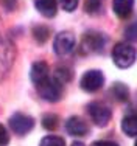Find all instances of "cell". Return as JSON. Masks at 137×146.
Masks as SVG:
<instances>
[{"label":"cell","mask_w":137,"mask_h":146,"mask_svg":"<svg viewBox=\"0 0 137 146\" xmlns=\"http://www.w3.org/2000/svg\"><path fill=\"white\" fill-rule=\"evenodd\" d=\"M9 141V135L8 132H6L5 126L3 124H0V146H6Z\"/></svg>","instance_id":"obj_22"},{"label":"cell","mask_w":137,"mask_h":146,"mask_svg":"<svg viewBox=\"0 0 137 146\" xmlns=\"http://www.w3.org/2000/svg\"><path fill=\"white\" fill-rule=\"evenodd\" d=\"M125 36H126V39H129V40H137V22L131 23V25L125 30Z\"/></svg>","instance_id":"obj_21"},{"label":"cell","mask_w":137,"mask_h":146,"mask_svg":"<svg viewBox=\"0 0 137 146\" xmlns=\"http://www.w3.org/2000/svg\"><path fill=\"white\" fill-rule=\"evenodd\" d=\"M72 146H84V143H81V141H75V143H72Z\"/></svg>","instance_id":"obj_25"},{"label":"cell","mask_w":137,"mask_h":146,"mask_svg":"<svg viewBox=\"0 0 137 146\" xmlns=\"http://www.w3.org/2000/svg\"><path fill=\"white\" fill-rule=\"evenodd\" d=\"M33 37H34L36 42L44 44V42H47L48 37H50V30H48L47 27H44V25H37V27L33 28Z\"/></svg>","instance_id":"obj_17"},{"label":"cell","mask_w":137,"mask_h":146,"mask_svg":"<svg viewBox=\"0 0 137 146\" xmlns=\"http://www.w3.org/2000/svg\"><path fill=\"white\" fill-rule=\"evenodd\" d=\"M48 73H50V70H48V65L45 64L44 61L34 62L33 67H31V72H30V76H31V81H33V84L37 86L39 82L45 81V79L50 76Z\"/></svg>","instance_id":"obj_12"},{"label":"cell","mask_w":137,"mask_h":146,"mask_svg":"<svg viewBox=\"0 0 137 146\" xmlns=\"http://www.w3.org/2000/svg\"><path fill=\"white\" fill-rule=\"evenodd\" d=\"M112 61L117 67L120 68H128L134 64L137 58V50L128 42H118L112 48Z\"/></svg>","instance_id":"obj_1"},{"label":"cell","mask_w":137,"mask_h":146,"mask_svg":"<svg viewBox=\"0 0 137 146\" xmlns=\"http://www.w3.org/2000/svg\"><path fill=\"white\" fill-rule=\"evenodd\" d=\"M111 93H112V96H114L117 101H120V103L128 101L129 90H128V87H126L125 84H122V82H115V84L112 86V89H111Z\"/></svg>","instance_id":"obj_14"},{"label":"cell","mask_w":137,"mask_h":146,"mask_svg":"<svg viewBox=\"0 0 137 146\" xmlns=\"http://www.w3.org/2000/svg\"><path fill=\"white\" fill-rule=\"evenodd\" d=\"M101 9H103V0H84V11L87 14H100Z\"/></svg>","instance_id":"obj_15"},{"label":"cell","mask_w":137,"mask_h":146,"mask_svg":"<svg viewBox=\"0 0 137 146\" xmlns=\"http://www.w3.org/2000/svg\"><path fill=\"white\" fill-rule=\"evenodd\" d=\"M34 6L44 17H55L58 11V2L56 0H34Z\"/></svg>","instance_id":"obj_13"},{"label":"cell","mask_w":137,"mask_h":146,"mask_svg":"<svg viewBox=\"0 0 137 146\" xmlns=\"http://www.w3.org/2000/svg\"><path fill=\"white\" fill-rule=\"evenodd\" d=\"M134 146H137V141H136V145H134Z\"/></svg>","instance_id":"obj_26"},{"label":"cell","mask_w":137,"mask_h":146,"mask_svg":"<svg viewBox=\"0 0 137 146\" xmlns=\"http://www.w3.org/2000/svg\"><path fill=\"white\" fill-rule=\"evenodd\" d=\"M39 146H65V140L58 135H47L41 140Z\"/></svg>","instance_id":"obj_19"},{"label":"cell","mask_w":137,"mask_h":146,"mask_svg":"<svg viewBox=\"0 0 137 146\" xmlns=\"http://www.w3.org/2000/svg\"><path fill=\"white\" fill-rule=\"evenodd\" d=\"M65 131L73 137H84L89 132V127L81 117H70L65 121Z\"/></svg>","instance_id":"obj_9"},{"label":"cell","mask_w":137,"mask_h":146,"mask_svg":"<svg viewBox=\"0 0 137 146\" xmlns=\"http://www.w3.org/2000/svg\"><path fill=\"white\" fill-rule=\"evenodd\" d=\"M75 44L76 39L70 31H61L56 34L55 40H53V50L58 56H69L73 50H75Z\"/></svg>","instance_id":"obj_5"},{"label":"cell","mask_w":137,"mask_h":146,"mask_svg":"<svg viewBox=\"0 0 137 146\" xmlns=\"http://www.w3.org/2000/svg\"><path fill=\"white\" fill-rule=\"evenodd\" d=\"M87 112H89V117L97 126H106L109 123L111 117H112V112L109 109V106H106L104 103H90L87 106Z\"/></svg>","instance_id":"obj_6"},{"label":"cell","mask_w":137,"mask_h":146,"mask_svg":"<svg viewBox=\"0 0 137 146\" xmlns=\"http://www.w3.org/2000/svg\"><path fill=\"white\" fill-rule=\"evenodd\" d=\"M36 89H37V93L48 103H56L62 96V86L55 78H50V76L45 81L39 82L36 86Z\"/></svg>","instance_id":"obj_3"},{"label":"cell","mask_w":137,"mask_h":146,"mask_svg":"<svg viewBox=\"0 0 137 146\" xmlns=\"http://www.w3.org/2000/svg\"><path fill=\"white\" fill-rule=\"evenodd\" d=\"M92 146H118V143H115V141H111V140H100V141H95V143H92Z\"/></svg>","instance_id":"obj_24"},{"label":"cell","mask_w":137,"mask_h":146,"mask_svg":"<svg viewBox=\"0 0 137 146\" xmlns=\"http://www.w3.org/2000/svg\"><path fill=\"white\" fill-rule=\"evenodd\" d=\"M106 36L100 31H87L83 34L81 44H80V51L84 54L89 53H101L106 45Z\"/></svg>","instance_id":"obj_2"},{"label":"cell","mask_w":137,"mask_h":146,"mask_svg":"<svg viewBox=\"0 0 137 146\" xmlns=\"http://www.w3.org/2000/svg\"><path fill=\"white\" fill-rule=\"evenodd\" d=\"M134 0H112V11L120 19H128L132 14Z\"/></svg>","instance_id":"obj_11"},{"label":"cell","mask_w":137,"mask_h":146,"mask_svg":"<svg viewBox=\"0 0 137 146\" xmlns=\"http://www.w3.org/2000/svg\"><path fill=\"white\" fill-rule=\"evenodd\" d=\"M53 78L61 86H64V84H67L70 79H72V70H70L69 67H58L55 70V76H53Z\"/></svg>","instance_id":"obj_16"},{"label":"cell","mask_w":137,"mask_h":146,"mask_svg":"<svg viewBox=\"0 0 137 146\" xmlns=\"http://www.w3.org/2000/svg\"><path fill=\"white\" fill-rule=\"evenodd\" d=\"M122 131L128 137H137V109H129L122 120Z\"/></svg>","instance_id":"obj_10"},{"label":"cell","mask_w":137,"mask_h":146,"mask_svg":"<svg viewBox=\"0 0 137 146\" xmlns=\"http://www.w3.org/2000/svg\"><path fill=\"white\" fill-rule=\"evenodd\" d=\"M59 3H61L62 9L67 13H72L76 9V6H78V0H59Z\"/></svg>","instance_id":"obj_20"},{"label":"cell","mask_w":137,"mask_h":146,"mask_svg":"<svg viewBox=\"0 0 137 146\" xmlns=\"http://www.w3.org/2000/svg\"><path fill=\"white\" fill-rule=\"evenodd\" d=\"M9 127L16 135H25L34 127V120L30 115L17 112L9 118Z\"/></svg>","instance_id":"obj_7"},{"label":"cell","mask_w":137,"mask_h":146,"mask_svg":"<svg viewBox=\"0 0 137 146\" xmlns=\"http://www.w3.org/2000/svg\"><path fill=\"white\" fill-rule=\"evenodd\" d=\"M14 56H16V51H14L13 44L0 34V81L9 72L14 62Z\"/></svg>","instance_id":"obj_4"},{"label":"cell","mask_w":137,"mask_h":146,"mask_svg":"<svg viewBox=\"0 0 137 146\" xmlns=\"http://www.w3.org/2000/svg\"><path fill=\"white\" fill-rule=\"evenodd\" d=\"M104 76L100 70H89L81 78V89L86 92H97L103 87Z\"/></svg>","instance_id":"obj_8"},{"label":"cell","mask_w":137,"mask_h":146,"mask_svg":"<svg viewBox=\"0 0 137 146\" xmlns=\"http://www.w3.org/2000/svg\"><path fill=\"white\" fill-rule=\"evenodd\" d=\"M42 126L47 131H55L59 126V118L55 113H47V115L42 117Z\"/></svg>","instance_id":"obj_18"},{"label":"cell","mask_w":137,"mask_h":146,"mask_svg":"<svg viewBox=\"0 0 137 146\" xmlns=\"http://www.w3.org/2000/svg\"><path fill=\"white\" fill-rule=\"evenodd\" d=\"M0 3H2V6L6 11H13L17 5V0H0Z\"/></svg>","instance_id":"obj_23"}]
</instances>
